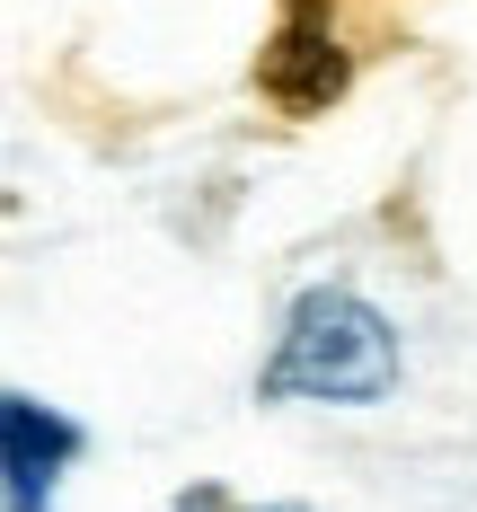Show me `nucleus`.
Instances as JSON below:
<instances>
[{
    "label": "nucleus",
    "instance_id": "nucleus-1",
    "mask_svg": "<svg viewBox=\"0 0 477 512\" xmlns=\"http://www.w3.org/2000/svg\"><path fill=\"white\" fill-rule=\"evenodd\" d=\"M398 327L354 292V283H310L301 301L283 309V336L257 371V407H380L398 389Z\"/></svg>",
    "mask_w": 477,
    "mask_h": 512
},
{
    "label": "nucleus",
    "instance_id": "nucleus-2",
    "mask_svg": "<svg viewBox=\"0 0 477 512\" xmlns=\"http://www.w3.org/2000/svg\"><path fill=\"white\" fill-rule=\"evenodd\" d=\"M345 89H354V53L327 27V9H318V0H283L274 36L257 45V98L274 106V115H292V124H310V115H327Z\"/></svg>",
    "mask_w": 477,
    "mask_h": 512
},
{
    "label": "nucleus",
    "instance_id": "nucleus-3",
    "mask_svg": "<svg viewBox=\"0 0 477 512\" xmlns=\"http://www.w3.org/2000/svg\"><path fill=\"white\" fill-rule=\"evenodd\" d=\"M80 451H89V433L62 407L27 398V389L0 398V495H9V512H53V486Z\"/></svg>",
    "mask_w": 477,
    "mask_h": 512
},
{
    "label": "nucleus",
    "instance_id": "nucleus-4",
    "mask_svg": "<svg viewBox=\"0 0 477 512\" xmlns=\"http://www.w3.org/2000/svg\"><path fill=\"white\" fill-rule=\"evenodd\" d=\"M168 512H248V504H230L221 486H186V495H177ZM257 512H301V504H257Z\"/></svg>",
    "mask_w": 477,
    "mask_h": 512
}]
</instances>
